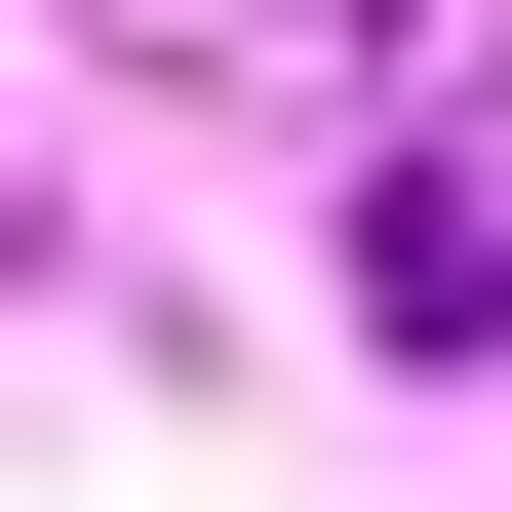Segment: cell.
<instances>
[{
    "label": "cell",
    "instance_id": "6da1fadb",
    "mask_svg": "<svg viewBox=\"0 0 512 512\" xmlns=\"http://www.w3.org/2000/svg\"><path fill=\"white\" fill-rule=\"evenodd\" d=\"M355 316H394V355H512V158H394V197H355Z\"/></svg>",
    "mask_w": 512,
    "mask_h": 512
}]
</instances>
